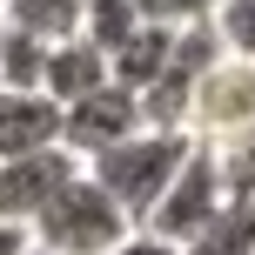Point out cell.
<instances>
[{"label":"cell","instance_id":"cell-18","mask_svg":"<svg viewBox=\"0 0 255 255\" xmlns=\"http://www.w3.org/2000/svg\"><path fill=\"white\" fill-rule=\"evenodd\" d=\"M34 242H27V229H7V222H0V255H27Z\"/></svg>","mask_w":255,"mask_h":255},{"label":"cell","instance_id":"cell-10","mask_svg":"<svg viewBox=\"0 0 255 255\" xmlns=\"http://www.w3.org/2000/svg\"><path fill=\"white\" fill-rule=\"evenodd\" d=\"M81 13L88 0H0V20L34 34L40 47H61V40H81Z\"/></svg>","mask_w":255,"mask_h":255},{"label":"cell","instance_id":"cell-14","mask_svg":"<svg viewBox=\"0 0 255 255\" xmlns=\"http://www.w3.org/2000/svg\"><path fill=\"white\" fill-rule=\"evenodd\" d=\"M134 7H128V0H88V13H81V40H88V47H101V54H115L128 34H134Z\"/></svg>","mask_w":255,"mask_h":255},{"label":"cell","instance_id":"cell-13","mask_svg":"<svg viewBox=\"0 0 255 255\" xmlns=\"http://www.w3.org/2000/svg\"><path fill=\"white\" fill-rule=\"evenodd\" d=\"M208 27H215V40H222L229 61H249L255 67V0H215Z\"/></svg>","mask_w":255,"mask_h":255},{"label":"cell","instance_id":"cell-9","mask_svg":"<svg viewBox=\"0 0 255 255\" xmlns=\"http://www.w3.org/2000/svg\"><path fill=\"white\" fill-rule=\"evenodd\" d=\"M108 88V54L88 47V40H61V47H47V74H40V94H47L54 108L81 101V94Z\"/></svg>","mask_w":255,"mask_h":255},{"label":"cell","instance_id":"cell-17","mask_svg":"<svg viewBox=\"0 0 255 255\" xmlns=\"http://www.w3.org/2000/svg\"><path fill=\"white\" fill-rule=\"evenodd\" d=\"M108 255H181V249H175V242H161V235H148V229H128Z\"/></svg>","mask_w":255,"mask_h":255},{"label":"cell","instance_id":"cell-15","mask_svg":"<svg viewBox=\"0 0 255 255\" xmlns=\"http://www.w3.org/2000/svg\"><path fill=\"white\" fill-rule=\"evenodd\" d=\"M222 168V188L235 195V202H255V128H242L235 141H222V148H208Z\"/></svg>","mask_w":255,"mask_h":255},{"label":"cell","instance_id":"cell-4","mask_svg":"<svg viewBox=\"0 0 255 255\" xmlns=\"http://www.w3.org/2000/svg\"><path fill=\"white\" fill-rule=\"evenodd\" d=\"M222 202H229V188H222L215 154H208V148H188V161L175 168V181L161 188V202L148 208V222H141V229L161 235V242H175V249H188L195 235L215 222V208H222Z\"/></svg>","mask_w":255,"mask_h":255},{"label":"cell","instance_id":"cell-11","mask_svg":"<svg viewBox=\"0 0 255 255\" xmlns=\"http://www.w3.org/2000/svg\"><path fill=\"white\" fill-rule=\"evenodd\" d=\"M181 255H255V202H222L215 222H208L202 235H195Z\"/></svg>","mask_w":255,"mask_h":255},{"label":"cell","instance_id":"cell-1","mask_svg":"<svg viewBox=\"0 0 255 255\" xmlns=\"http://www.w3.org/2000/svg\"><path fill=\"white\" fill-rule=\"evenodd\" d=\"M188 148L195 141L188 134H161V128H141V134H128L121 148H108V154H94L88 161V181L108 195V202L121 208L128 222H148V208L161 202V188L175 181V168L188 161Z\"/></svg>","mask_w":255,"mask_h":255},{"label":"cell","instance_id":"cell-7","mask_svg":"<svg viewBox=\"0 0 255 255\" xmlns=\"http://www.w3.org/2000/svg\"><path fill=\"white\" fill-rule=\"evenodd\" d=\"M61 148V108L47 94H0V161Z\"/></svg>","mask_w":255,"mask_h":255},{"label":"cell","instance_id":"cell-19","mask_svg":"<svg viewBox=\"0 0 255 255\" xmlns=\"http://www.w3.org/2000/svg\"><path fill=\"white\" fill-rule=\"evenodd\" d=\"M27 255H40V249H27Z\"/></svg>","mask_w":255,"mask_h":255},{"label":"cell","instance_id":"cell-12","mask_svg":"<svg viewBox=\"0 0 255 255\" xmlns=\"http://www.w3.org/2000/svg\"><path fill=\"white\" fill-rule=\"evenodd\" d=\"M40 74H47V47L0 20V94H40Z\"/></svg>","mask_w":255,"mask_h":255},{"label":"cell","instance_id":"cell-3","mask_svg":"<svg viewBox=\"0 0 255 255\" xmlns=\"http://www.w3.org/2000/svg\"><path fill=\"white\" fill-rule=\"evenodd\" d=\"M242 128H255V67L222 54V61L195 81L181 134H188L195 148H222V141H235Z\"/></svg>","mask_w":255,"mask_h":255},{"label":"cell","instance_id":"cell-5","mask_svg":"<svg viewBox=\"0 0 255 255\" xmlns=\"http://www.w3.org/2000/svg\"><path fill=\"white\" fill-rule=\"evenodd\" d=\"M128 134H141V101H134V94H128V88H115V81L61 108V148L74 154L81 168H88L94 154L121 148Z\"/></svg>","mask_w":255,"mask_h":255},{"label":"cell","instance_id":"cell-8","mask_svg":"<svg viewBox=\"0 0 255 255\" xmlns=\"http://www.w3.org/2000/svg\"><path fill=\"white\" fill-rule=\"evenodd\" d=\"M168 54H175V27H134V34L108 54V81L141 101V94L168 74Z\"/></svg>","mask_w":255,"mask_h":255},{"label":"cell","instance_id":"cell-2","mask_svg":"<svg viewBox=\"0 0 255 255\" xmlns=\"http://www.w3.org/2000/svg\"><path fill=\"white\" fill-rule=\"evenodd\" d=\"M128 229H134V222H128L121 208L88 181V168H81V175L27 222V242H34L40 255H108Z\"/></svg>","mask_w":255,"mask_h":255},{"label":"cell","instance_id":"cell-16","mask_svg":"<svg viewBox=\"0 0 255 255\" xmlns=\"http://www.w3.org/2000/svg\"><path fill=\"white\" fill-rule=\"evenodd\" d=\"M141 27H195L215 13V0H128Z\"/></svg>","mask_w":255,"mask_h":255},{"label":"cell","instance_id":"cell-6","mask_svg":"<svg viewBox=\"0 0 255 255\" xmlns=\"http://www.w3.org/2000/svg\"><path fill=\"white\" fill-rule=\"evenodd\" d=\"M74 175H81V161H74L67 148H40V154H13V161H0V222H7V229H27V222H34Z\"/></svg>","mask_w":255,"mask_h":255}]
</instances>
